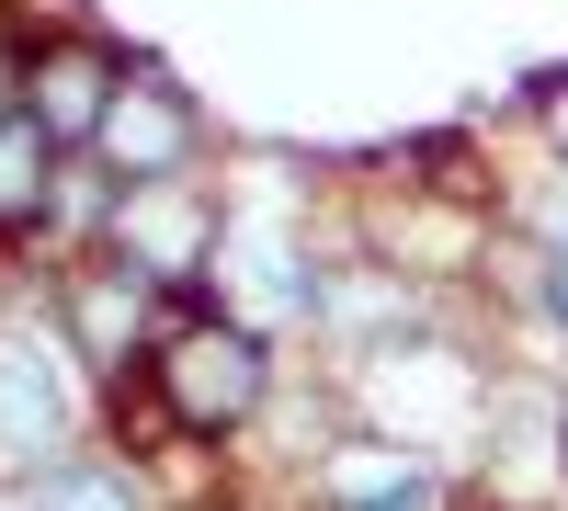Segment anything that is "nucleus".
Segmentation results:
<instances>
[{"label": "nucleus", "mask_w": 568, "mask_h": 511, "mask_svg": "<svg viewBox=\"0 0 568 511\" xmlns=\"http://www.w3.org/2000/svg\"><path fill=\"white\" fill-rule=\"evenodd\" d=\"M251 376H262V352H251L240 330H194V341L171 352V387H182L194 421H240V409H251Z\"/></svg>", "instance_id": "f257e3e1"}, {"label": "nucleus", "mask_w": 568, "mask_h": 511, "mask_svg": "<svg viewBox=\"0 0 568 511\" xmlns=\"http://www.w3.org/2000/svg\"><path fill=\"white\" fill-rule=\"evenodd\" d=\"M342 511H433V478L409 467V454H353L342 478H329Z\"/></svg>", "instance_id": "f03ea898"}, {"label": "nucleus", "mask_w": 568, "mask_h": 511, "mask_svg": "<svg viewBox=\"0 0 568 511\" xmlns=\"http://www.w3.org/2000/svg\"><path fill=\"white\" fill-rule=\"evenodd\" d=\"M34 511H125V489H114V478H58Z\"/></svg>", "instance_id": "7ed1b4c3"}, {"label": "nucleus", "mask_w": 568, "mask_h": 511, "mask_svg": "<svg viewBox=\"0 0 568 511\" xmlns=\"http://www.w3.org/2000/svg\"><path fill=\"white\" fill-rule=\"evenodd\" d=\"M557 318H568V273H557Z\"/></svg>", "instance_id": "20e7f679"}]
</instances>
